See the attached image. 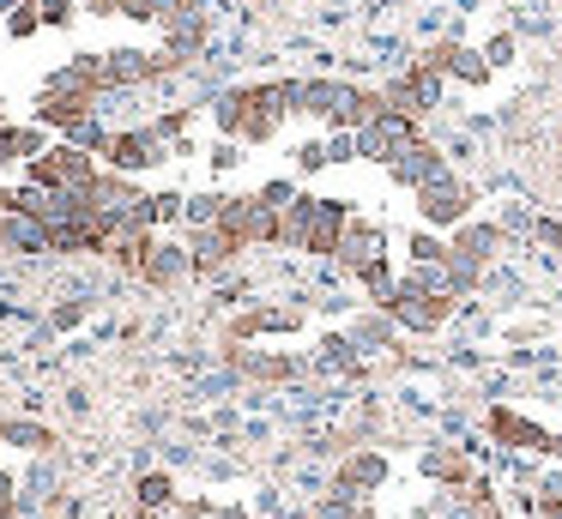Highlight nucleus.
I'll use <instances>...</instances> for the list:
<instances>
[{
  "label": "nucleus",
  "mask_w": 562,
  "mask_h": 519,
  "mask_svg": "<svg viewBox=\"0 0 562 519\" xmlns=\"http://www.w3.org/2000/svg\"><path fill=\"white\" fill-rule=\"evenodd\" d=\"M412 139H424V133H417V121H405V115H393V109H387L381 121H369V127L357 133V157H363V163H381V169H387Z\"/></svg>",
  "instance_id": "nucleus-8"
},
{
  "label": "nucleus",
  "mask_w": 562,
  "mask_h": 519,
  "mask_svg": "<svg viewBox=\"0 0 562 519\" xmlns=\"http://www.w3.org/2000/svg\"><path fill=\"white\" fill-rule=\"evenodd\" d=\"M381 314H387L393 326H405V332H441V326L453 320V296H429V290L417 284H393V296L381 302Z\"/></svg>",
  "instance_id": "nucleus-3"
},
{
  "label": "nucleus",
  "mask_w": 562,
  "mask_h": 519,
  "mask_svg": "<svg viewBox=\"0 0 562 519\" xmlns=\"http://www.w3.org/2000/svg\"><path fill=\"white\" fill-rule=\"evenodd\" d=\"M291 163H296V176H321V169L333 163V157H327V139H303V145L291 151Z\"/></svg>",
  "instance_id": "nucleus-33"
},
{
  "label": "nucleus",
  "mask_w": 562,
  "mask_h": 519,
  "mask_svg": "<svg viewBox=\"0 0 562 519\" xmlns=\"http://www.w3.org/2000/svg\"><path fill=\"white\" fill-rule=\"evenodd\" d=\"M412 200H417V224H424V229H441V236H453V229H460L465 217H472L477 193H472V181H460V176L448 169L441 181H429V188H417Z\"/></svg>",
  "instance_id": "nucleus-2"
},
{
  "label": "nucleus",
  "mask_w": 562,
  "mask_h": 519,
  "mask_svg": "<svg viewBox=\"0 0 562 519\" xmlns=\"http://www.w3.org/2000/svg\"><path fill=\"white\" fill-rule=\"evenodd\" d=\"M381 97H387V109H393V115H405V121H424L429 109L441 103V72L417 60L412 72H400V79H387V84H381Z\"/></svg>",
  "instance_id": "nucleus-5"
},
{
  "label": "nucleus",
  "mask_w": 562,
  "mask_h": 519,
  "mask_svg": "<svg viewBox=\"0 0 562 519\" xmlns=\"http://www.w3.org/2000/svg\"><path fill=\"white\" fill-rule=\"evenodd\" d=\"M79 314H86V302H61V308H55V326H79Z\"/></svg>",
  "instance_id": "nucleus-46"
},
{
  "label": "nucleus",
  "mask_w": 562,
  "mask_h": 519,
  "mask_svg": "<svg viewBox=\"0 0 562 519\" xmlns=\"http://www.w3.org/2000/svg\"><path fill=\"white\" fill-rule=\"evenodd\" d=\"M224 200H231V193H188V229H206V224H218L224 217Z\"/></svg>",
  "instance_id": "nucleus-27"
},
{
  "label": "nucleus",
  "mask_w": 562,
  "mask_h": 519,
  "mask_svg": "<svg viewBox=\"0 0 562 519\" xmlns=\"http://www.w3.org/2000/svg\"><path fill=\"white\" fill-rule=\"evenodd\" d=\"M381 483H387V453H375V447H357V453L339 465L333 489H339V495H357V501H369Z\"/></svg>",
  "instance_id": "nucleus-15"
},
{
  "label": "nucleus",
  "mask_w": 562,
  "mask_h": 519,
  "mask_svg": "<svg viewBox=\"0 0 562 519\" xmlns=\"http://www.w3.org/2000/svg\"><path fill=\"white\" fill-rule=\"evenodd\" d=\"M327 157L333 163H363L357 157V133H327Z\"/></svg>",
  "instance_id": "nucleus-39"
},
{
  "label": "nucleus",
  "mask_w": 562,
  "mask_h": 519,
  "mask_svg": "<svg viewBox=\"0 0 562 519\" xmlns=\"http://www.w3.org/2000/svg\"><path fill=\"white\" fill-rule=\"evenodd\" d=\"M393 338V320L387 314H369V320H357V345H387Z\"/></svg>",
  "instance_id": "nucleus-37"
},
{
  "label": "nucleus",
  "mask_w": 562,
  "mask_h": 519,
  "mask_svg": "<svg viewBox=\"0 0 562 519\" xmlns=\"http://www.w3.org/2000/svg\"><path fill=\"white\" fill-rule=\"evenodd\" d=\"M134 495H139V514H151V519H158V514H170V507H176V483L164 477V471H146Z\"/></svg>",
  "instance_id": "nucleus-25"
},
{
  "label": "nucleus",
  "mask_w": 562,
  "mask_h": 519,
  "mask_svg": "<svg viewBox=\"0 0 562 519\" xmlns=\"http://www.w3.org/2000/svg\"><path fill=\"white\" fill-rule=\"evenodd\" d=\"M0 435H7V447H25V453H43V447H55V435L43 429V422H25V417L0 422Z\"/></svg>",
  "instance_id": "nucleus-26"
},
{
  "label": "nucleus",
  "mask_w": 562,
  "mask_h": 519,
  "mask_svg": "<svg viewBox=\"0 0 562 519\" xmlns=\"http://www.w3.org/2000/svg\"><path fill=\"white\" fill-rule=\"evenodd\" d=\"M158 163H170V139H164V133L115 127V139H110V169L115 176H139V169H158Z\"/></svg>",
  "instance_id": "nucleus-7"
},
{
  "label": "nucleus",
  "mask_w": 562,
  "mask_h": 519,
  "mask_svg": "<svg viewBox=\"0 0 562 519\" xmlns=\"http://www.w3.org/2000/svg\"><path fill=\"white\" fill-rule=\"evenodd\" d=\"M502 241H508V229H502V224H484V217H465V224L448 236V248L460 253V260H472V266H490V260L502 253Z\"/></svg>",
  "instance_id": "nucleus-16"
},
{
  "label": "nucleus",
  "mask_w": 562,
  "mask_h": 519,
  "mask_svg": "<svg viewBox=\"0 0 562 519\" xmlns=\"http://www.w3.org/2000/svg\"><path fill=\"white\" fill-rule=\"evenodd\" d=\"M477 284H484V266H472V260H460V253H448V290H453V296H472Z\"/></svg>",
  "instance_id": "nucleus-30"
},
{
  "label": "nucleus",
  "mask_w": 562,
  "mask_h": 519,
  "mask_svg": "<svg viewBox=\"0 0 562 519\" xmlns=\"http://www.w3.org/2000/svg\"><path fill=\"white\" fill-rule=\"evenodd\" d=\"M206 163L218 169V176H231V169L243 163V139H218V145H212V151H206Z\"/></svg>",
  "instance_id": "nucleus-34"
},
{
  "label": "nucleus",
  "mask_w": 562,
  "mask_h": 519,
  "mask_svg": "<svg viewBox=\"0 0 562 519\" xmlns=\"http://www.w3.org/2000/svg\"><path fill=\"white\" fill-rule=\"evenodd\" d=\"M86 200H91V212H98L103 224H115V217L139 212V205H146V193L134 188V176H115V169H103V176L86 188Z\"/></svg>",
  "instance_id": "nucleus-12"
},
{
  "label": "nucleus",
  "mask_w": 562,
  "mask_h": 519,
  "mask_svg": "<svg viewBox=\"0 0 562 519\" xmlns=\"http://www.w3.org/2000/svg\"><path fill=\"white\" fill-rule=\"evenodd\" d=\"M484 60H490V67H508V60H514V36H490Z\"/></svg>",
  "instance_id": "nucleus-41"
},
{
  "label": "nucleus",
  "mask_w": 562,
  "mask_h": 519,
  "mask_svg": "<svg viewBox=\"0 0 562 519\" xmlns=\"http://www.w3.org/2000/svg\"><path fill=\"white\" fill-rule=\"evenodd\" d=\"M79 12H98V19H115V12H122V0H79Z\"/></svg>",
  "instance_id": "nucleus-44"
},
{
  "label": "nucleus",
  "mask_w": 562,
  "mask_h": 519,
  "mask_svg": "<svg viewBox=\"0 0 562 519\" xmlns=\"http://www.w3.org/2000/svg\"><path fill=\"white\" fill-rule=\"evenodd\" d=\"M151 224H188V193H151Z\"/></svg>",
  "instance_id": "nucleus-32"
},
{
  "label": "nucleus",
  "mask_w": 562,
  "mask_h": 519,
  "mask_svg": "<svg viewBox=\"0 0 562 519\" xmlns=\"http://www.w3.org/2000/svg\"><path fill=\"white\" fill-rule=\"evenodd\" d=\"M315 205H321V193H296L291 212H279V248H296V253H303L308 224H315Z\"/></svg>",
  "instance_id": "nucleus-21"
},
{
  "label": "nucleus",
  "mask_w": 562,
  "mask_h": 519,
  "mask_svg": "<svg viewBox=\"0 0 562 519\" xmlns=\"http://www.w3.org/2000/svg\"><path fill=\"white\" fill-rule=\"evenodd\" d=\"M544 459H562V435H550V447H544Z\"/></svg>",
  "instance_id": "nucleus-47"
},
{
  "label": "nucleus",
  "mask_w": 562,
  "mask_h": 519,
  "mask_svg": "<svg viewBox=\"0 0 562 519\" xmlns=\"http://www.w3.org/2000/svg\"><path fill=\"white\" fill-rule=\"evenodd\" d=\"M115 19H134V24H151L158 19V0H122V12Z\"/></svg>",
  "instance_id": "nucleus-40"
},
{
  "label": "nucleus",
  "mask_w": 562,
  "mask_h": 519,
  "mask_svg": "<svg viewBox=\"0 0 562 519\" xmlns=\"http://www.w3.org/2000/svg\"><path fill=\"white\" fill-rule=\"evenodd\" d=\"M218 224L231 229L243 248H279V212H272V205H260V193H231Z\"/></svg>",
  "instance_id": "nucleus-4"
},
{
  "label": "nucleus",
  "mask_w": 562,
  "mask_h": 519,
  "mask_svg": "<svg viewBox=\"0 0 562 519\" xmlns=\"http://www.w3.org/2000/svg\"><path fill=\"white\" fill-rule=\"evenodd\" d=\"M151 133H164V139H188V109H164V115L158 121H151Z\"/></svg>",
  "instance_id": "nucleus-38"
},
{
  "label": "nucleus",
  "mask_w": 562,
  "mask_h": 519,
  "mask_svg": "<svg viewBox=\"0 0 562 519\" xmlns=\"http://www.w3.org/2000/svg\"><path fill=\"white\" fill-rule=\"evenodd\" d=\"M448 236H441V229H424V224H417L412 229V236H405V260H412V266H441V260H448Z\"/></svg>",
  "instance_id": "nucleus-24"
},
{
  "label": "nucleus",
  "mask_w": 562,
  "mask_h": 519,
  "mask_svg": "<svg viewBox=\"0 0 562 519\" xmlns=\"http://www.w3.org/2000/svg\"><path fill=\"white\" fill-rule=\"evenodd\" d=\"M13 507H19V495H13V477H7V471H0V519L13 514Z\"/></svg>",
  "instance_id": "nucleus-45"
},
{
  "label": "nucleus",
  "mask_w": 562,
  "mask_h": 519,
  "mask_svg": "<svg viewBox=\"0 0 562 519\" xmlns=\"http://www.w3.org/2000/svg\"><path fill=\"white\" fill-rule=\"evenodd\" d=\"M351 200H321L315 205V224H308V241H303V253H321V260H339V241H345V229H351Z\"/></svg>",
  "instance_id": "nucleus-13"
},
{
  "label": "nucleus",
  "mask_w": 562,
  "mask_h": 519,
  "mask_svg": "<svg viewBox=\"0 0 562 519\" xmlns=\"http://www.w3.org/2000/svg\"><path fill=\"white\" fill-rule=\"evenodd\" d=\"M182 248H188V260H194L200 272H218L224 260H236V253H243V241H236L224 224H206V229H188Z\"/></svg>",
  "instance_id": "nucleus-17"
},
{
  "label": "nucleus",
  "mask_w": 562,
  "mask_h": 519,
  "mask_svg": "<svg viewBox=\"0 0 562 519\" xmlns=\"http://www.w3.org/2000/svg\"><path fill=\"white\" fill-rule=\"evenodd\" d=\"M357 284H363L369 296H375V308H381V302L393 296V284H400V272H393L387 260H375V266H363V272H357Z\"/></svg>",
  "instance_id": "nucleus-28"
},
{
  "label": "nucleus",
  "mask_w": 562,
  "mask_h": 519,
  "mask_svg": "<svg viewBox=\"0 0 562 519\" xmlns=\"http://www.w3.org/2000/svg\"><path fill=\"white\" fill-rule=\"evenodd\" d=\"M7 31H13V36H37L43 31V7H37V0H25V7L7 19Z\"/></svg>",
  "instance_id": "nucleus-36"
},
{
  "label": "nucleus",
  "mask_w": 562,
  "mask_h": 519,
  "mask_svg": "<svg viewBox=\"0 0 562 519\" xmlns=\"http://www.w3.org/2000/svg\"><path fill=\"white\" fill-rule=\"evenodd\" d=\"M532 236H538V241H550V248H562V224H550V217H538Z\"/></svg>",
  "instance_id": "nucleus-43"
},
{
  "label": "nucleus",
  "mask_w": 562,
  "mask_h": 519,
  "mask_svg": "<svg viewBox=\"0 0 562 519\" xmlns=\"http://www.w3.org/2000/svg\"><path fill=\"white\" fill-rule=\"evenodd\" d=\"M170 519H218V507H212V501H176Z\"/></svg>",
  "instance_id": "nucleus-42"
},
{
  "label": "nucleus",
  "mask_w": 562,
  "mask_h": 519,
  "mask_svg": "<svg viewBox=\"0 0 562 519\" xmlns=\"http://www.w3.org/2000/svg\"><path fill=\"white\" fill-rule=\"evenodd\" d=\"M538 514H544V519H562V477H557V471L538 483Z\"/></svg>",
  "instance_id": "nucleus-35"
},
{
  "label": "nucleus",
  "mask_w": 562,
  "mask_h": 519,
  "mask_svg": "<svg viewBox=\"0 0 562 519\" xmlns=\"http://www.w3.org/2000/svg\"><path fill=\"white\" fill-rule=\"evenodd\" d=\"M375 260H387V229H381L375 217H351V229H345V241H339V266L357 278Z\"/></svg>",
  "instance_id": "nucleus-14"
},
{
  "label": "nucleus",
  "mask_w": 562,
  "mask_h": 519,
  "mask_svg": "<svg viewBox=\"0 0 562 519\" xmlns=\"http://www.w3.org/2000/svg\"><path fill=\"white\" fill-rule=\"evenodd\" d=\"M424 67H436L441 79H460V84H490V60H484V48H465L460 36H441L436 48L424 55Z\"/></svg>",
  "instance_id": "nucleus-10"
},
{
  "label": "nucleus",
  "mask_w": 562,
  "mask_h": 519,
  "mask_svg": "<svg viewBox=\"0 0 562 519\" xmlns=\"http://www.w3.org/2000/svg\"><path fill=\"white\" fill-rule=\"evenodd\" d=\"M255 193H260V205H272V212H291L303 188H296V176H272V181H260Z\"/></svg>",
  "instance_id": "nucleus-29"
},
{
  "label": "nucleus",
  "mask_w": 562,
  "mask_h": 519,
  "mask_svg": "<svg viewBox=\"0 0 562 519\" xmlns=\"http://www.w3.org/2000/svg\"><path fill=\"white\" fill-rule=\"evenodd\" d=\"M417 465H424V477L453 483V489H465V483H472V453H465V447H429Z\"/></svg>",
  "instance_id": "nucleus-18"
},
{
  "label": "nucleus",
  "mask_w": 562,
  "mask_h": 519,
  "mask_svg": "<svg viewBox=\"0 0 562 519\" xmlns=\"http://www.w3.org/2000/svg\"><path fill=\"white\" fill-rule=\"evenodd\" d=\"M351 97H357V84H345V79H291V115L339 127V115L351 109Z\"/></svg>",
  "instance_id": "nucleus-6"
},
{
  "label": "nucleus",
  "mask_w": 562,
  "mask_h": 519,
  "mask_svg": "<svg viewBox=\"0 0 562 519\" xmlns=\"http://www.w3.org/2000/svg\"><path fill=\"white\" fill-rule=\"evenodd\" d=\"M188 266H194V260H188V248H170V241H158V253L139 266V278H146V284H158V290H170L176 278L188 272Z\"/></svg>",
  "instance_id": "nucleus-23"
},
{
  "label": "nucleus",
  "mask_w": 562,
  "mask_h": 519,
  "mask_svg": "<svg viewBox=\"0 0 562 519\" xmlns=\"http://www.w3.org/2000/svg\"><path fill=\"white\" fill-rule=\"evenodd\" d=\"M243 115H248V84H231V91L212 97V127H218V139H243Z\"/></svg>",
  "instance_id": "nucleus-20"
},
{
  "label": "nucleus",
  "mask_w": 562,
  "mask_h": 519,
  "mask_svg": "<svg viewBox=\"0 0 562 519\" xmlns=\"http://www.w3.org/2000/svg\"><path fill=\"white\" fill-rule=\"evenodd\" d=\"M236 369L243 374H255V381H284V374H291V357H236Z\"/></svg>",
  "instance_id": "nucleus-31"
},
{
  "label": "nucleus",
  "mask_w": 562,
  "mask_h": 519,
  "mask_svg": "<svg viewBox=\"0 0 562 519\" xmlns=\"http://www.w3.org/2000/svg\"><path fill=\"white\" fill-rule=\"evenodd\" d=\"M218 519H248V507H218Z\"/></svg>",
  "instance_id": "nucleus-48"
},
{
  "label": "nucleus",
  "mask_w": 562,
  "mask_h": 519,
  "mask_svg": "<svg viewBox=\"0 0 562 519\" xmlns=\"http://www.w3.org/2000/svg\"><path fill=\"white\" fill-rule=\"evenodd\" d=\"M49 151V139H43V127H0V169L7 163H31V157Z\"/></svg>",
  "instance_id": "nucleus-22"
},
{
  "label": "nucleus",
  "mask_w": 562,
  "mask_h": 519,
  "mask_svg": "<svg viewBox=\"0 0 562 519\" xmlns=\"http://www.w3.org/2000/svg\"><path fill=\"white\" fill-rule=\"evenodd\" d=\"M98 176H103L98 157L79 151V145H67V139L49 145L43 157H31V163H25V181H37V188H55V193H86Z\"/></svg>",
  "instance_id": "nucleus-1"
},
{
  "label": "nucleus",
  "mask_w": 562,
  "mask_h": 519,
  "mask_svg": "<svg viewBox=\"0 0 562 519\" xmlns=\"http://www.w3.org/2000/svg\"><path fill=\"white\" fill-rule=\"evenodd\" d=\"M484 429H490V441H496V447H514V453H544V447H550L544 422L520 417V410H508V405H496V410H490V417H484Z\"/></svg>",
  "instance_id": "nucleus-11"
},
{
  "label": "nucleus",
  "mask_w": 562,
  "mask_h": 519,
  "mask_svg": "<svg viewBox=\"0 0 562 519\" xmlns=\"http://www.w3.org/2000/svg\"><path fill=\"white\" fill-rule=\"evenodd\" d=\"M0 447H7V435H0Z\"/></svg>",
  "instance_id": "nucleus-50"
},
{
  "label": "nucleus",
  "mask_w": 562,
  "mask_h": 519,
  "mask_svg": "<svg viewBox=\"0 0 562 519\" xmlns=\"http://www.w3.org/2000/svg\"><path fill=\"white\" fill-rule=\"evenodd\" d=\"M19 7H25V0H0V12H7V19H13V12H19Z\"/></svg>",
  "instance_id": "nucleus-49"
},
{
  "label": "nucleus",
  "mask_w": 562,
  "mask_h": 519,
  "mask_svg": "<svg viewBox=\"0 0 562 519\" xmlns=\"http://www.w3.org/2000/svg\"><path fill=\"white\" fill-rule=\"evenodd\" d=\"M296 326H303L296 308H248V314H236L231 332L236 338H260V332H296Z\"/></svg>",
  "instance_id": "nucleus-19"
},
{
  "label": "nucleus",
  "mask_w": 562,
  "mask_h": 519,
  "mask_svg": "<svg viewBox=\"0 0 562 519\" xmlns=\"http://www.w3.org/2000/svg\"><path fill=\"white\" fill-rule=\"evenodd\" d=\"M448 176V157L436 151V139H412L400 157L387 163V181L393 188H405V193H417V188H429V181H441Z\"/></svg>",
  "instance_id": "nucleus-9"
}]
</instances>
